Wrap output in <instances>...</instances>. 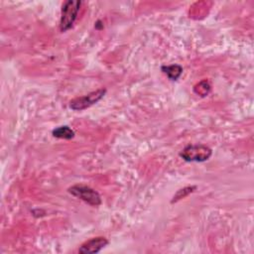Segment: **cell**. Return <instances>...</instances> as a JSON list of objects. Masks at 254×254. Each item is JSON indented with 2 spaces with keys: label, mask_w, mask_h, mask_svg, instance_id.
<instances>
[{
  "label": "cell",
  "mask_w": 254,
  "mask_h": 254,
  "mask_svg": "<svg viewBox=\"0 0 254 254\" xmlns=\"http://www.w3.org/2000/svg\"><path fill=\"white\" fill-rule=\"evenodd\" d=\"M81 2L78 0H67L64 3L62 7V13H61V20H60V30L61 32H66L69 30L76 17L77 13L79 11Z\"/></svg>",
  "instance_id": "7a4b0ae2"
},
{
  "label": "cell",
  "mask_w": 254,
  "mask_h": 254,
  "mask_svg": "<svg viewBox=\"0 0 254 254\" xmlns=\"http://www.w3.org/2000/svg\"><path fill=\"white\" fill-rule=\"evenodd\" d=\"M193 91H194V93H196L197 95H199L201 97L206 96L210 92V84H209L208 80L203 79L200 82H198L197 84H195L193 87Z\"/></svg>",
  "instance_id": "ba28073f"
},
{
  "label": "cell",
  "mask_w": 254,
  "mask_h": 254,
  "mask_svg": "<svg viewBox=\"0 0 254 254\" xmlns=\"http://www.w3.org/2000/svg\"><path fill=\"white\" fill-rule=\"evenodd\" d=\"M67 191L91 206H98L101 204L100 194L90 187L84 185H74L68 188Z\"/></svg>",
  "instance_id": "3957f363"
},
{
  "label": "cell",
  "mask_w": 254,
  "mask_h": 254,
  "mask_svg": "<svg viewBox=\"0 0 254 254\" xmlns=\"http://www.w3.org/2000/svg\"><path fill=\"white\" fill-rule=\"evenodd\" d=\"M195 189H196L195 186H191V187H186V188H184V189L179 190L176 192V194L173 196V199L171 200V202L174 203V202H176V201H178V200H180V199H182V198L188 196V195H189L190 193H191Z\"/></svg>",
  "instance_id": "9c48e42d"
},
{
  "label": "cell",
  "mask_w": 254,
  "mask_h": 254,
  "mask_svg": "<svg viewBox=\"0 0 254 254\" xmlns=\"http://www.w3.org/2000/svg\"><path fill=\"white\" fill-rule=\"evenodd\" d=\"M105 93H106L105 88H99L95 91L89 92L86 95L73 98L72 100L69 101V108L75 111L86 109L91 105L95 104L96 102H98L105 95Z\"/></svg>",
  "instance_id": "277c9868"
},
{
  "label": "cell",
  "mask_w": 254,
  "mask_h": 254,
  "mask_svg": "<svg viewBox=\"0 0 254 254\" xmlns=\"http://www.w3.org/2000/svg\"><path fill=\"white\" fill-rule=\"evenodd\" d=\"M212 151L203 144H190L181 152L180 157L186 162H204L211 157Z\"/></svg>",
  "instance_id": "6da1fadb"
},
{
  "label": "cell",
  "mask_w": 254,
  "mask_h": 254,
  "mask_svg": "<svg viewBox=\"0 0 254 254\" xmlns=\"http://www.w3.org/2000/svg\"><path fill=\"white\" fill-rule=\"evenodd\" d=\"M162 71L168 76L170 80H177L182 72H183V67L180 64H171V65H163L161 67Z\"/></svg>",
  "instance_id": "8992f818"
},
{
  "label": "cell",
  "mask_w": 254,
  "mask_h": 254,
  "mask_svg": "<svg viewBox=\"0 0 254 254\" xmlns=\"http://www.w3.org/2000/svg\"><path fill=\"white\" fill-rule=\"evenodd\" d=\"M52 134L54 137L56 138H60V139H66V140H69L71 138L74 137V131L69 128L68 126L64 125V126H60V127H57L55 128L53 131H52Z\"/></svg>",
  "instance_id": "52a82bcc"
},
{
  "label": "cell",
  "mask_w": 254,
  "mask_h": 254,
  "mask_svg": "<svg viewBox=\"0 0 254 254\" xmlns=\"http://www.w3.org/2000/svg\"><path fill=\"white\" fill-rule=\"evenodd\" d=\"M107 244H108V240L105 237H102V236L94 237L82 243L78 249V252L82 254L98 253Z\"/></svg>",
  "instance_id": "5b68a950"
}]
</instances>
